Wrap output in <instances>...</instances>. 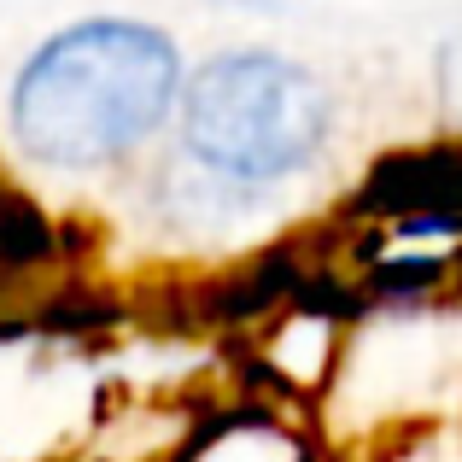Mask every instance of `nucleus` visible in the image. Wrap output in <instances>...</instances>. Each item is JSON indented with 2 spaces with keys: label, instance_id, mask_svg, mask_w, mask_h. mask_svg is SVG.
Instances as JSON below:
<instances>
[{
  "label": "nucleus",
  "instance_id": "obj_2",
  "mask_svg": "<svg viewBox=\"0 0 462 462\" xmlns=\"http://www.w3.org/2000/svg\"><path fill=\"white\" fill-rule=\"evenodd\" d=\"M334 141V88L275 47H228L181 77L176 147L205 181L263 193L305 176Z\"/></svg>",
  "mask_w": 462,
  "mask_h": 462
},
{
  "label": "nucleus",
  "instance_id": "obj_1",
  "mask_svg": "<svg viewBox=\"0 0 462 462\" xmlns=\"http://www.w3.org/2000/svg\"><path fill=\"white\" fill-rule=\"evenodd\" d=\"M181 47L141 18H77L18 65L6 88V135L30 164L59 176L129 164L176 124Z\"/></svg>",
  "mask_w": 462,
  "mask_h": 462
},
{
  "label": "nucleus",
  "instance_id": "obj_3",
  "mask_svg": "<svg viewBox=\"0 0 462 462\" xmlns=\"http://www.w3.org/2000/svg\"><path fill=\"white\" fill-rule=\"evenodd\" d=\"M357 211L393 223L398 235H462V135L381 158Z\"/></svg>",
  "mask_w": 462,
  "mask_h": 462
},
{
  "label": "nucleus",
  "instance_id": "obj_5",
  "mask_svg": "<svg viewBox=\"0 0 462 462\" xmlns=\"http://www.w3.org/2000/svg\"><path fill=\"white\" fill-rule=\"evenodd\" d=\"M439 106H445V124H457L462 135V42L439 53Z\"/></svg>",
  "mask_w": 462,
  "mask_h": 462
},
{
  "label": "nucleus",
  "instance_id": "obj_4",
  "mask_svg": "<svg viewBox=\"0 0 462 462\" xmlns=\"http://www.w3.org/2000/svg\"><path fill=\"white\" fill-rule=\"evenodd\" d=\"M164 462H328L322 439L275 398H240L199 416Z\"/></svg>",
  "mask_w": 462,
  "mask_h": 462
}]
</instances>
